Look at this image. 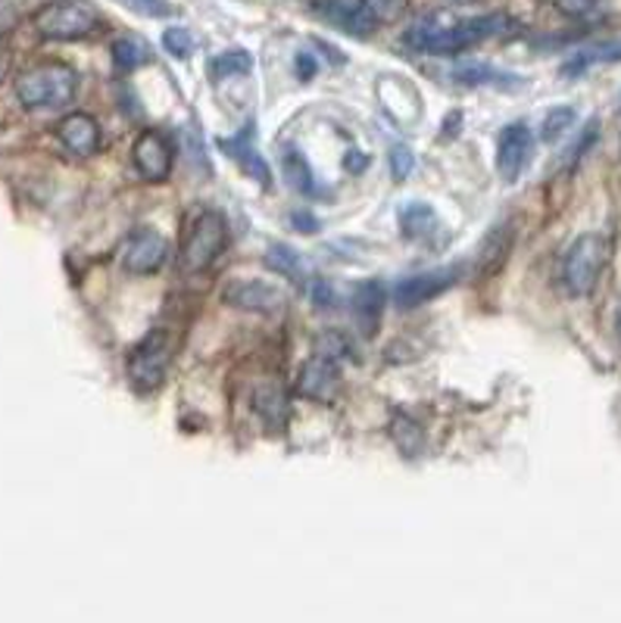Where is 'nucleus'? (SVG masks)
Segmentation results:
<instances>
[{"label":"nucleus","instance_id":"nucleus-1","mask_svg":"<svg viewBox=\"0 0 621 623\" xmlns=\"http://www.w3.org/2000/svg\"><path fill=\"white\" fill-rule=\"evenodd\" d=\"M513 28V20L506 16H475V20L456 22V25H435V22H422L410 28L403 35V44L413 47L418 54H432V57H453V54H462L465 47H475L481 41L494 38V35H503Z\"/></svg>","mask_w":621,"mask_h":623},{"label":"nucleus","instance_id":"nucleus-2","mask_svg":"<svg viewBox=\"0 0 621 623\" xmlns=\"http://www.w3.org/2000/svg\"><path fill=\"white\" fill-rule=\"evenodd\" d=\"M79 79L62 62H44L35 69H25L16 79V97L28 109H57L76 97Z\"/></svg>","mask_w":621,"mask_h":623},{"label":"nucleus","instance_id":"nucleus-3","mask_svg":"<svg viewBox=\"0 0 621 623\" xmlns=\"http://www.w3.org/2000/svg\"><path fill=\"white\" fill-rule=\"evenodd\" d=\"M609 262V241L602 234H580L578 241L565 250L562 259V287L572 297H590L600 281L602 268Z\"/></svg>","mask_w":621,"mask_h":623},{"label":"nucleus","instance_id":"nucleus-4","mask_svg":"<svg viewBox=\"0 0 621 623\" xmlns=\"http://www.w3.org/2000/svg\"><path fill=\"white\" fill-rule=\"evenodd\" d=\"M97 13L84 0H50L35 16L38 35L47 41H79L97 32Z\"/></svg>","mask_w":621,"mask_h":623},{"label":"nucleus","instance_id":"nucleus-5","mask_svg":"<svg viewBox=\"0 0 621 623\" xmlns=\"http://www.w3.org/2000/svg\"><path fill=\"white\" fill-rule=\"evenodd\" d=\"M228 243V224L219 212H200L191 234H187L185 250H182V268L185 272H207L212 262L222 256Z\"/></svg>","mask_w":621,"mask_h":623},{"label":"nucleus","instance_id":"nucleus-6","mask_svg":"<svg viewBox=\"0 0 621 623\" xmlns=\"http://www.w3.org/2000/svg\"><path fill=\"white\" fill-rule=\"evenodd\" d=\"M169 359H172V343L166 331H150L145 341L135 346V353L128 356V381L135 390L150 393L160 383L166 381Z\"/></svg>","mask_w":621,"mask_h":623},{"label":"nucleus","instance_id":"nucleus-7","mask_svg":"<svg viewBox=\"0 0 621 623\" xmlns=\"http://www.w3.org/2000/svg\"><path fill=\"white\" fill-rule=\"evenodd\" d=\"M169 259V241L163 234H157L153 228H141L135 231L123 250L125 272L131 275H153L160 272Z\"/></svg>","mask_w":621,"mask_h":623},{"label":"nucleus","instance_id":"nucleus-8","mask_svg":"<svg viewBox=\"0 0 621 623\" xmlns=\"http://www.w3.org/2000/svg\"><path fill=\"white\" fill-rule=\"evenodd\" d=\"M456 275H459V265H450V268H437V272H425V275H413L406 281H400L391 290L394 297V305L400 309H413V305H422V302L435 300L444 290H450L456 284Z\"/></svg>","mask_w":621,"mask_h":623},{"label":"nucleus","instance_id":"nucleus-9","mask_svg":"<svg viewBox=\"0 0 621 623\" xmlns=\"http://www.w3.org/2000/svg\"><path fill=\"white\" fill-rule=\"evenodd\" d=\"M222 300L234 309H244V312H256V315H272L278 312L288 297L285 290H278L275 284L266 281H231L222 293Z\"/></svg>","mask_w":621,"mask_h":623},{"label":"nucleus","instance_id":"nucleus-10","mask_svg":"<svg viewBox=\"0 0 621 623\" xmlns=\"http://www.w3.org/2000/svg\"><path fill=\"white\" fill-rule=\"evenodd\" d=\"M531 128L528 122H513L499 131L497 141V172L506 182H516L531 157Z\"/></svg>","mask_w":621,"mask_h":623},{"label":"nucleus","instance_id":"nucleus-11","mask_svg":"<svg viewBox=\"0 0 621 623\" xmlns=\"http://www.w3.org/2000/svg\"><path fill=\"white\" fill-rule=\"evenodd\" d=\"M337 390H341V378H337V362L334 359L312 356L297 374V393L312 400V403H334Z\"/></svg>","mask_w":621,"mask_h":623},{"label":"nucleus","instance_id":"nucleus-12","mask_svg":"<svg viewBox=\"0 0 621 623\" xmlns=\"http://www.w3.org/2000/svg\"><path fill=\"white\" fill-rule=\"evenodd\" d=\"M135 165L147 182H166L172 169V143L160 131H145L135 141Z\"/></svg>","mask_w":621,"mask_h":623},{"label":"nucleus","instance_id":"nucleus-13","mask_svg":"<svg viewBox=\"0 0 621 623\" xmlns=\"http://www.w3.org/2000/svg\"><path fill=\"white\" fill-rule=\"evenodd\" d=\"M319 10L325 20L341 25L347 35H356V38L372 35L375 22H378L372 10L366 7V0H319Z\"/></svg>","mask_w":621,"mask_h":623},{"label":"nucleus","instance_id":"nucleus-14","mask_svg":"<svg viewBox=\"0 0 621 623\" xmlns=\"http://www.w3.org/2000/svg\"><path fill=\"white\" fill-rule=\"evenodd\" d=\"M513 243H516V224L513 221H499L497 228H491V234L478 246V275L481 278L497 275L499 268L506 265V259H509V253H513Z\"/></svg>","mask_w":621,"mask_h":623},{"label":"nucleus","instance_id":"nucleus-15","mask_svg":"<svg viewBox=\"0 0 621 623\" xmlns=\"http://www.w3.org/2000/svg\"><path fill=\"white\" fill-rule=\"evenodd\" d=\"M57 135H60L62 147L69 153H76V157H91L101 147V128H97V122L91 119V116H84V113L66 116L60 122V128H57Z\"/></svg>","mask_w":621,"mask_h":623},{"label":"nucleus","instance_id":"nucleus-16","mask_svg":"<svg viewBox=\"0 0 621 623\" xmlns=\"http://www.w3.org/2000/svg\"><path fill=\"white\" fill-rule=\"evenodd\" d=\"M253 408L260 415V422L269 427L272 434H281L290 422V400L285 393V387L278 383H263L256 393H253Z\"/></svg>","mask_w":621,"mask_h":623},{"label":"nucleus","instance_id":"nucleus-17","mask_svg":"<svg viewBox=\"0 0 621 623\" xmlns=\"http://www.w3.org/2000/svg\"><path fill=\"white\" fill-rule=\"evenodd\" d=\"M606 62H621V41H602L594 47H584L578 54H572L562 62V79H578L594 66H606Z\"/></svg>","mask_w":621,"mask_h":623},{"label":"nucleus","instance_id":"nucleus-18","mask_svg":"<svg viewBox=\"0 0 621 623\" xmlns=\"http://www.w3.org/2000/svg\"><path fill=\"white\" fill-rule=\"evenodd\" d=\"M384 302H388V293H384V287L378 281L359 284V287H356V293H353V312H356V322L363 324L366 334H375L378 319H381V312H384Z\"/></svg>","mask_w":621,"mask_h":623},{"label":"nucleus","instance_id":"nucleus-19","mask_svg":"<svg viewBox=\"0 0 621 623\" xmlns=\"http://www.w3.org/2000/svg\"><path fill=\"white\" fill-rule=\"evenodd\" d=\"M222 150H228V157L234 162H241V169L248 172L250 178H256L260 184H272V175H269V165L266 160L250 147L248 138H238V141H222Z\"/></svg>","mask_w":621,"mask_h":623},{"label":"nucleus","instance_id":"nucleus-20","mask_svg":"<svg viewBox=\"0 0 621 623\" xmlns=\"http://www.w3.org/2000/svg\"><path fill=\"white\" fill-rule=\"evenodd\" d=\"M456 79L462 84H491V88H516L518 76L513 72H503L494 66H484V62H465V66H456Z\"/></svg>","mask_w":621,"mask_h":623},{"label":"nucleus","instance_id":"nucleus-21","mask_svg":"<svg viewBox=\"0 0 621 623\" xmlns=\"http://www.w3.org/2000/svg\"><path fill=\"white\" fill-rule=\"evenodd\" d=\"M400 228H403L406 238H425V234H432L437 228L435 209H432L428 203H406V206L400 209Z\"/></svg>","mask_w":621,"mask_h":623},{"label":"nucleus","instance_id":"nucleus-22","mask_svg":"<svg viewBox=\"0 0 621 623\" xmlns=\"http://www.w3.org/2000/svg\"><path fill=\"white\" fill-rule=\"evenodd\" d=\"M391 440H394V446L403 455L413 459V455L422 452V446H425V434H422V427H418L410 415L396 412L394 418H391Z\"/></svg>","mask_w":621,"mask_h":623},{"label":"nucleus","instance_id":"nucleus-23","mask_svg":"<svg viewBox=\"0 0 621 623\" xmlns=\"http://www.w3.org/2000/svg\"><path fill=\"white\" fill-rule=\"evenodd\" d=\"M113 62L123 69V72H135L150 62V47L141 38H119L113 41Z\"/></svg>","mask_w":621,"mask_h":623},{"label":"nucleus","instance_id":"nucleus-24","mask_svg":"<svg viewBox=\"0 0 621 623\" xmlns=\"http://www.w3.org/2000/svg\"><path fill=\"white\" fill-rule=\"evenodd\" d=\"M253 69V57L248 50H226L219 54L216 60L209 62V76L212 79H228V76H241V72H250Z\"/></svg>","mask_w":621,"mask_h":623},{"label":"nucleus","instance_id":"nucleus-25","mask_svg":"<svg viewBox=\"0 0 621 623\" xmlns=\"http://www.w3.org/2000/svg\"><path fill=\"white\" fill-rule=\"evenodd\" d=\"M572 125H575V109H572V106H556V109H550V113H547L540 138H543L547 143L560 141L562 135H565Z\"/></svg>","mask_w":621,"mask_h":623},{"label":"nucleus","instance_id":"nucleus-26","mask_svg":"<svg viewBox=\"0 0 621 623\" xmlns=\"http://www.w3.org/2000/svg\"><path fill=\"white\" fill-rule=\"evenodd\" d=\"M266 268L275 272V275H285V278H300V272H303L297 253L288 250V246H272L269 253H266Z\"/></svg>","mask_w":621,"mask_h":623},{"label":"nucleus","instance_id":"nucleus-27","mask_svg":"<svg viewBox=\"0 0 621 623\" xmlns=\"http://www.w3.org/2000/svg\"><path fill=\"white\" fill-rule=\"evenodd\" d=\"M285 172H288V182L297 187V191H303V194H312L315 191V184H312V175H310V165L303 162V157L297 153V150H288L285 157Z\"/></svg>","mask_w":621,"mask_h":623},{"label":"nucleus","instance_id":"nucleus-28","mask_svg":"<svg viewBox=\"0 0 621 623\" xmlns=\"http://www.w3.org/2000/svg\"><path fill=\"white\" fill-rule=\"evenodd\" d=\"M163 47H166L175 60H187V57L194 54V47H197V44H194V35H191L187 28H182V25H172V28L163 32Z\"/></svg>","mask_w":621,"mask_h":623},{"label":"nucleus","instance_id":"nucleus-29","mask_svg":"<svg viewBox=\"0 0 621 623\" xmlns=\"http://www.w3.org/2000/svg\"><path fill=\"white\" fill-rule=\"evenodd\" d=\"M366 7L378 22H396L410 10V0H366Z\"/></svg>","mask_w":621,"mask_h":623},{"label":"nucleus","instance_id":"nucleus-30","mask_svg":"<svg viewBox=\"0 0 621 623\" xmlns=\"http://www.w3.org/2000/svg\"><path fill=\"white\" fill-rule=\"evenodd\" d=\"M388 160H391V172H394L396 182H406V178L413 175L415 157H413V153H410V147H394Z\"/></svg>","mask_w":621,"mask_h":623},{"label":"nucleus","instance_id":"nucleus-31","mask_svg":"<svg viewBox=\"0 0 621 623\" xmlns=\"http://www.w3.org/2000/svg\"><path fill=\"white\" fill-rule=\"evenodd\" d=\"M347 353V341L341 334H322L319 343H315V356H325V359H341Z\"/></svg>","mask_w":621,"mask_h":623},{"label":"nucleus","instance_id":"nucleus-32","mask_svg":"<svg viewBox=\"0 0 621 623\" xmlns=\"http://www.w3.org/2000/svg\"><path fill=\"white\" fill-rule=\"evenodd\" d=\"M597 131H600V122L594 119V122H590V125H587V128H584V135H580V138H578V143H575V147L568 150V165H575V162H578L580 157H584V153L590 150V143L597 141Z\"/></svg>","mask_w":621,"mask_h":623},{"label":"nucleus","instance_id":"nucleus-33","mask_svg":"<svg viewBox=\"0 0 621 623\" xmlns=\"http://www.w3.org/2000/svg\"><path fill=\"white\" fill-rule=\"evenodd\" d=\"M16 25H20V10H16V3H13V0H0V38L10 35Z\"/></svg>","mask_w":621,"mask_h":623},{"label":"nucleus","instance_id":"nucleus-34","mask_svg":"<svg viewBox=\"0 0 621 623\" xmlns=\"http://www.w3.org/2000/svg\"><path fill=\"white\" fill-rule=\"evenodd\" d=\"M125 7H131L135 13H145V16H166L169 3L166 0H123Z\"/></svg>","mask_w":621,"mask_h":623},{"label":"nucleus","instance_id":"nucleus-35","mask_svg":"<svg viewBox=\"0 0 621 623\" xmlns=\"http://www.w3.org/2000/svg\"><path fill=\"white\" fill-rule=\"evenodd\" d=\"M597 0H560V7L568 13V16H587L594 10Z\"/></svg>","mask_w":621,"mask_h":623},{"label":"nucleus","instance_id":"nucleus-36","mask_svg":"<svg viewBox=\"0 0 621 623\" xmlns=\"http://www.w3.org/2000/svg\"><path fill=\"white\" fill-rule=\"evenodd\" d=\"M297 72H300V79H312L315 76V60H312L310 54H297Z\"/></svg>","mask_w":621,"mask_h":623},{"label":"nucleus","instance_id":"nucleus-37","mask_svg":"<svg viewBox=\"0 0 621 623\" xmlns=\"http://www.w3.org/2000/svg\"><path fill=\"white\" fill-rule=\"evenodd\" d=\"M312 300L319 302V305H332V287H329V284L325 281H319L315 284V287H312Z\"/></svg>","mask_w":621,"mask_h":623},{"label":"nucleus","instance_id":"nucleus-38","mask_svg":"<svg viewBox=\"0 0 621 623\" xmlns=\"http://www.w3.org/2000/svg\"><path fill=\"white\" fill-rule=\"evenodd\" d=\"M344 165H347V172H363V169L369 165V157H366V153H356V150H350V153H347V160H344Z\"/></svg>","mask_w":621,"mask_h":623},{"label":"nucleus","instance_id":"nucleus-39","mask_svg":"<svg viewBox=\"0 0 621 623\" xmlns=\"http://www.w3.org/2000/svg\"><path fill=\"white\" fill-rule=\"evenodd\" d=\"M290 219H294V224H300V231H307V234L319 228V221L312 219V216H307V212H294Z\"/></svg>","mask_w":621,"mask_h":623},{"label":"nucleus","instance_id":"nucleus-40","mask_svg":"<svg viewBox=\"0 0 621 623\" xmlns=\"http://www.w3.org/2000/svg\"><path fill=\"white\" fill-rule=\"evenodd\" d=\"M616 334H619V341H621V302H619V309H616Z\"/></svg>","mask_w":621,"mask_h":623}]
</instances>
